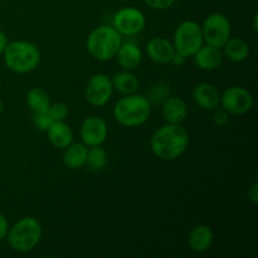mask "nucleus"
I'll use <instances>...</instances> for the list:
<instances>
[{"mask_svg":"<svg viewBox=\"0 0 258 258\" xmlns=\"http://www.w3.org/2000/svg\"><path fill=\"white\" fill-rule=\"evenodd\" d=\"M146 54L149 59L153 60L158 64H169L171 63L175 49H174L173 42L168 40L164 37H154L146 44Z\"/></svg>","mask_w":258,"mask_h":258,"instance_id":"nucleus-12","label":"nucleus"},{"mask_svg":"<svg viewBox=\"0 0 258 258\" xmlns=\"http://www.w3.org/2000/svg\"><path fill=\"white\" fill-rule=\"evenodd\" d=\"M151 103L148 97L139 93H131L121 97L113 106V117L125 127L144 125L151 115Z\"/></svg>","mask_w":258,"mask_h":258,"instance_id":"nucleus-2","label":"nucleus"},{"mask_svg":"<svg viewBox=\"0 0 258 258\" xmlns=\"http://www.w3.org/2000/svg\"><path fill=\"white\" fill-rule=\"evenodd\" d=\"M201 27L204 43L219 48V49H222L227 40L231 38V22L228 17L222 13H213L208 15Z\"/></svg>","mask_w":258,"mask_h":258,"instance_id":"nucleus-7","label":"nucleus"},{"mask_svg":"<svg viewBox=\"0 0 258 258\" xmlns=\"http://www.w3.org/2000/svg\"><path fill=\"white\" fill-rule=\"evenodd\" d=\"M122 70L134 71L143 62V50L133 42H122L115 55Z\"/></svg>","mask_w":258,"mask_h":258,"instance_id":"nucleus-15","label":"nucleus"},{"mask_svg":"<svg viewBox=\"0 0 258 258\" xmlns=\"http://www.w3.org/2000/svg\"><path fill=\"white\" fill-rule=\"evenodd\" d=\"M49 93L40 87H33L27 93V105L32 112L45 111L50 106Z\"/></svg>","mask_w":258,"mask_h":258,"instance_id":"nucleus-22","label":"nucleus"},{"mask_svg":"<svg viewBox=\"0 0 258 258\" xmlns=\"http://www.w3.org/2000/svg\"><path fill=\"white\" fill-rule=\"evenodd\" d=\"M111 80H112L113 90H116L123 96L138 92L139 86H140L139 78L134 75L133 71L122 70L121 72L115 73Z\"/></svg>","mask_w":258,"mask_h":258,"instance_id":"nucleus-20","label":"nucleus"},{"mask_svg":"<svg viewBox=\"0 0 258 258\" xmlns=\"http://www.w3.org/2000/svg\"><path fill=\"white\" fill-rule=\"evenodd\" d=\"M146 18L145 14L138 8L126 7L117 10L113 15L112 27L126 37L138 35L145 29Z\"/></svg>","mask_w":258,"mask_h":258,"instance_id":"nucleus-8","label":"nucleus"},{"mask_svg":"<svg viewBox=\"0 0 258 258\" xmlns=\"http://www.w3.org/2000/svg\"><path fill=\"white\" fill-rule=\"evenodd\" d=\"M185 60H186L185 57H183V55L175 52L173 59H171V63H173L174 66H178V67H180V66H183L184 63H185Z\"/></svg>","mask_w":258,"mask_h":258,"instance_id":"nucleus-32","label":"nucleus"},{"mask_svg":"<svg viewBox=\"0 0 258 258\" xmlns=\"http://www.w3.org/2000/svg\"><path fill=\"white\" fill-rule=\"evenodd\" d=\"M257 14H254V18H253V29L256 30L257 32V29H258V27H257Z\"/></svg>","mask_w":258,"mask_h":258,"instance_id":"nucleus-33","label":"nucleus"},{"mask_svg":"<svg viewBox=\"0 0 258 258\" xmlns=\"http://www.w3.org/2000/svg\"><path fill=\"white\" fill-rule=\"evenodd\" d=\"M47 138L48 141L57 149H66L70 144L73 143V134L72 127L64 121H53L52 125L47 128Z\"/></svg>","mask_w":258,"mask_h":258,"instance_id":"nucleus-18","label":"nucleus"},{"mask_svg":"<svg viewBox=\"0 0 258 258\" xmlns=\"http://www.w3.org/2000/svg\"><path fill=\"white\" fill-rule=\"evenodd\" d=\"M8 43H9V40H8V37L7 34H5L4 32H2L0 30V54H3L5 50V48H7Z\"/></svg>","mask_w":258,"mask_h":258,"instance_id":"nucleus-31","label":"nucleus"},{"mask_svg":"<svg viewBox=\"0 0 258 258\" xmlns=\"http://www.w3.org/2000/svg\"><path fill=\"white\" fill-rule=\"evenodd\" d=\"M204 44L202 27L194 20H184L174 32L173 45L176 53L183 57H193L194 53Z\"/></svg>","mask_w":258,"mask_h":258,"instance_id":"nucleus-6","label":"nucleus"},{"mask_svg":"<svg viewBox=\"0 0 258 258\" xmlns=\"http://www.w3.org/2000/svg\"><path fill=\"white\" fill-rule=\"evenodd\" d=\"M63 164L71 170H78L86 165L87 159V146L83 143H72L63 149Z\"/></svg>","mask_w":258,"mask_h":258,"instance_id":"nucleus-19","label":"nucleus"},{"mask_svg":"<svg viewBox=\"0 0 258 258\" xmlns=\"http://www.w3.org/2000/svg\"><path fill=\"white\" fill-rule=\"evenodd\" d=\"M191 97L194 102L203 110H214L218 107L221 101V93L211 83H199L191 91Z\"/></svg>","mask_w":258,"mask_h":258,"instance_id":"nucleus-14","label":"nucleus"},{"mask_svg":"<svg viewBox=\"0 0 258 258\" xmlns=\"http://www.w3.org/2000/svg\"><path fill=\"white\" fill-rule=\"evenodd\" d=\"M223 52L213 45H202L193 54V60L199 70L214 71L223 62Z\"/></svg>","mask_w":258,"mask_h":258,"instance_id":"nucleus-13","label":"nucleus"},{"mask_svg":"<svg viewBox=\"0 0 258 258\" xmlns=\"http://www.w3.org/2000/svg\"><path fill=\"white\" fill-rule=\"evenodd\" d=\"M169 96H170L169 86H166L165 83H158V85L153 86V88L149 91V95L146 97H148V100L153 105V103L164 102Z\"/></svg>","mask_w":258,"mask_h":258,"instance_id":"nucleus-24","label":"nucleus"},{"mask_svg":"<svg viewBox=\"0 0 258 258\" xmlns=\"http://www.w3.org/2000/svg\"><path fill=\"white\" fill-rule=\"evenodd\" d=\"M53 118L50 116L49 111H39V112H33V123L35 127L40 131H47V128L52 125Z\"/></svg>","mask_w":258,"mask_h":258,"instance_id":"nucleus-25","label":"nucleus"},{"mask_svg":"<svg viewBox=\"0 0 258 258\" xmlns=\"http://www.w3.org/2000/svg\"><path fill=\"white\" fill-rule=\"evenodd\" d=\"M228 120H229V113L226 112L223 108H222V111L216 112V115H214L213 117L214 125L217 126H224L227 122H228Z\"/></svg>","mask_w":258,"mask_h":258,"instance_id":"nucleus-28","label":"nucleus"},{"mask_svg":"<svg viewBox=\"0 0 258 258\" xmlns=\"http://www.w3.org/2000/svg\"><path fill=\"white\" fill-rule=\"evenodd\" d=\"M9 222H8L7 217L4 214L0 213V241L7 238L8 236V232H9Z\"/></svg>","mask_w":258,"mask_h":258,"instance_id":"nucleus-29","label":"nucleus"},{"mask_svg":"<svg viewBox=\"0 0 258 258\" xmlns=\"http://www.w3.org/2000/svg\"><path fill=\"white\" fill-rule=\"evenodd\" d=\"M189 145V134L181 123H168L153 134L150 148L160 160L173 161L180 158Z\"/></svg>","mask_w":258,"mask_h":258,"instance_id":"nucleus-1","label":"nucleus"},{"mask_svg":"<svg viewBox=\"0 0 258 258\" xmlns=\"http://www.w3.org/2000/svg\"><path fill=\"white\" fill-rule=\"evenodd\" d=\"M113 2H126V0H113Z\"/></svg>","mask_w":258,"mask_h":258,"instance_id":"nucleus-35","label":"nucleus"},{"mask_svg":"<svg viewBox=\"0 0 258 258\" xmlns=\"http://www.w3.org/2000/svg\"><path fill=\"white\" fill-rule=\"evenodd\" d=\"M48 111H49L50 116L54 121H64L68 117V113H70L67 105L63 102L50 103Z\"/></svg>","mask_w":258,"mask_h":258,"instance_id":"nucleus-26","label":"nucleus"},{"mask_svg":"<svg viewBox=\"0 0 258 258\" xmlns=\"http://www.w3.org/2000/svg\"><path fill=\"white\" fill-rule=\"evenodd\" d=\"M161 113L168 123H181L188 116V106L181 97L169 96L163 102Z\"/></svg>","mask_w":258,"mask_h":258,"instance_id":"nucleus-17","label":"nucleus"},{"mask_svg":"<svg viewBox=\"0 0 258 258\" xmlns=\"http://www.w3.org/2000/svg\"><path fill=\"white\" fill-rule=\"evenodd\" d=\"M113 93L112 80L106 73H96L88 80L85 88V98L91 106L102 107L111 100Z\"/></svg>","mask_w":258,"mask_h":258,"instance_id":"nucleus-10","label":"nucleus"},{"mask_svg":"<svg viewBox=\"0 0 258 258\" xmlns=\"http://www.w3.org/2000/svg\"><path fill=\"white\" fill-rule=\"evenodd\" d=\"M107 164V151L101 145L91 146L87 150V159L86 165L92 171H100Z\"/></svg>","mask_w":258,"mask_h":258,"instance_id":"nucleus-23","label":"nucleus"},{"mask_svg":"<svg viewBox=\"0 0 258 258\" xmlns=\"http://www.w3.org/2000/svg\"><path fill=\"white\" fill-rule=\"evenodd\" d=\"M219 105L229 115H244L253 107V96L242 86H232L221 95Z\"/></svg>","mask_w":258,"mask_h":258,"instance_id":"nucleus-9","label":"nucleus"},{"mask_svg":"<svg viewBox=\"0 0 258 258\" xmlns=\"http://www.w3.org/2000/svg\"><path fill=\"white\" fill-rule=\"evenodd\" d=\"M3 110H4V106H3V102H2V100H0V115H2Z\"/></svg>","mask_w":258,"mask_h":258,"instance_id":"nucleus-34","label":"nucleus"},{"mask_svg":"<svg viewBox=\"0 0 258 258\" xmlns=\"http://www.w3.org/2000/svg\"><path fill=\"white\" fill-rule=\"evenodd\" d=\"M247 197H248L249 201L252 202V204L258 203V183H256V181H254V183L248 188Z\"/></svg>","mask_w":258,"mask_h":258,"instance_id":"nucleus-30","label":"nucleus"},{"mask_svg":"<svg viewBox=\"0 0 258 258\" xmlns=\"http://www.w3.org/2000/svg\"><path fill=\"white\" fill-rule=\"evenodd\" d=\"M80 135L82 139V143L87 148L102 145L107 140V122L100 116H88L81 123Z\"/></svg>","mask_w":258,"mask_h":258,"instance_id":"nucleus-11","label":"nucleus"},{"mask_svg":"<svg viewBox=\"0 0 258 258\" xmlns=\"http://www.w3.org/2000/svg\"><path fill=\"white\" fill-rule=\"evenodd\" d=\"M149 8L155 10H165L174 4L175 0H143Z\"/></svg>","mask_w":258,"mask_h":258,"instance_id":"nucleus-27","label":"nucleus"},{"mask_svg":"<svg viewBox=\"0 0 258 258\" xmlns=\"http://www.w3.org/2000/svg\"><path fill=\"white\" fill-rule=\"evenodd\" d=\"M222 52L232 62H243L249 55V45L242 38H229L222 47Z\"/></svg>","mask_w":258,"mask_h":258,"instance_id":"nucleus-21","label":"nucleus"},{"mask_svg":"<svg viewBox=\"0 0 258 258\" xmlns=\"http://www.w3.org/2000/svg\"><path fill=\"white\" fill-rule=\"evenodd\" d=\"M214 242V233L211 227L206 224H198L189 232L188 244L190 249L197 253H204L212 247Z\"/></svg>","mask_w":258,"mask_h":258,"instance_id":"nucleus-16","label":"nucleus"},{"mask_svg":"<svg viewBox=\"0 0 258 258\" xmlns=\"http://www.w3.org/2000/svg\"><path fill=\"white\" fill-rule=\"evenodd\" d=\"M43 228L40 222L34 217H24L10 227L8 242L14 251L27 253L34 249L40 242Z\"/></svg>","mask_w":258,"mask_h":258,"instance_id":"nucleus-5","label":"nucleus"},{"mask_svg":"<svg viewBox=\"0 0 258 258\" xmlns=\"http://www.w3.org/2000/svg\"><path fill=\"white\" fill-rule=\"evenodd\" d=\"M122 43V35L112 25H101L88 34L86 40L87 52L100 62H107L115 58Z\"/></svg>","mask_w":258,"mask_h":258,"instance_id":"nucleus-4","label":"nucleus"},{"mask_svg":"<svg viewBox=\"0 0 258 258\" xmlns=\"http://www.w3.org/2000/svg\"><path fill=\"white\" fill-rule=\"evenodd\" d=\"M40 50L34 43L28 40H13L8 43L3 58L8 70L18 75H25L39 66Z\"/></svg>","mask_w":258,"mask_h":258,"instance_id":"nucleus-3","label":"nucleus"}]
</instances>
